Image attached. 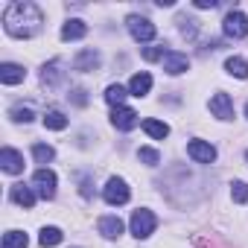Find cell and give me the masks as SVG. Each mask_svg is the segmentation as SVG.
<instances>
[{"label":"cell","instance_id":"ac0fdd59","mask_svg":"<svg viewBox=\"0 0 248 248\" xmlns=\"http://www.w3.org/2000/svg\"><path fill=\"white\" fill-rule=\"evenodd\" d=\"M143 132L149 138H155V140H164L170 135V126H167V123H161V120H143Z\"/></svg>","mask_w":248,"mask_h":248},{"label":"cell","instance_id":"d6a6232c","mask_svg":"<svg viewBox=\"0 0 248 248\" xmlns=\"http://www.w3.org/2000/svg\"><path fill=\"white\" fill-rule=\"evenodd\" d=\"M245 114H248V105H245Z\"/></svg>","mask_w":248,"mask_h":248},{"label":"cell","instance_id":"f546056e","mask_svg":"<svg viewBox=\"0 0 248 248\" xmlns=\"http://www.w3.org/2000/svg\"><path fill=\"white\" fill-rule=\"evenodd\" d=\"M170 50H164V47H149V50H143V59H149V62H155V59H164Z\"/></svg>","mask_w":248,"mask_h":248},{"label":"cell","instance_id":"f1b7e54d","mask_svg":"<svg viewBox=\"0 0 248 248\" xmlns=\"http://www.w3.org/2000/svg\"><path fill=\"white\" fill-rule=\"evenodd\" d=\"M138 158H140V161H143V164H149V167H155V164H158V161H161V155H158V152H155V149H149V146H143V149H140V152H138Z\"/></svg>","mask_w":248,"mask_h":248},{"label":"cell","instance_id":"ba28073f","mask_svg":"<svg viewBox=\"0 0 248 248\" xmlns=\"http://www.w3.org/2000/svg\"><path fill=\"white\" fill-rule=\"evenodd\" d=\"M187 155L196 161V164H213L216 161V149L204 140H190L187 143Z\"/></svg>","mask_w":248,"mask_h":248},{"label":"cell","instance_id":"5b68a950","mask_svg":"<svg viewBox=\"0 0 248 248\" xmlns=\"http://www.w3.org/2000/svg\"><path fill=\"white\" fill-rule=\"evenodd\" d=\"M102 196H105V202H108V204H126L132 193H129V184L123 181V178H108V184H105Z\"/></svg>","mask_w":248,"mask_h":248},{"label":"cell","instance_id":"603a6c76","mask_svg":"<svg viewBox=\"0 0 248 248\" xmlns=\"http://www.w3.org/2000/svg\"><path fill=\"white\" fill-rule=\"evenodd\" d=\"M27 245H30V239L24 231H6L3 233V248H27Z\"/></svg>","mask_w":248,"mask_h":248},{"label":"cell","instance_id":"6da1fadb","mask_svg":"<svg viewBox=\"0 0 248 248\" xmlns=\"http://www.w3.org/2000/svg\"><path fill=\"white\" fill-rule=\"evenodd\" d=\"M44 24V15L35 3H24V0H18V3H9L6 12H3V27L12 38H32Z\"/></svg>","mask_w":248,"mask_h":248},{"label":"cell","instance_id":"5bb4252c","mask_svg":"<svg viewBox=\"0 0 248 248\" xmlns=\"http://www.w3.org/2000/svg\"><path fill=\"white\" fill-rule=\"evenodd\" d=\"M149 88H152V76H149V73H143V70H140V73H135V76H132V82H129V93H132V96H146V93H149Z\"/></svg>","mask_w":248,"mask_h":248},{"label":"cell","instance_id":"8992f818","mask_svg":"<svg viewBox=\"0 0 248 248\" xmlns=\"http://www.w3.org/2000/svg\"><path fill=\"white\" fill-rule=\"evenodd\" d=\"M32 184L38 187V196H41V199H53V196H56V172H53V170H47V167L38 170V172L32 175Z\"/></svg>","mask_w":248,"mask_h":248},{"label":"cell","instance_id":"9c48e42d","mask_svg":"<svg viewBox=\"0 0 248 248\" xmlns=\"http://www.w3.org/2000/svg\"><path fill=\"white\" fill-rule=\"evenodd\" d=\"M210 111H213V117H219V120H233V99H231L228 93H216V96L210 99Z\"/></svg>","mask_w":248,"mask_h":248},{"label":"cell","instance_id":"8fae6325","mask_svg":"<svg viewBox=\"0 0 248 248\" xmlns=\"http://www.w3.org/2000/svg\"><path fill=\"white\" fill-rule=\"evenodd\" d=\"M0 164H3V170H6L9 175L24 172V155H21V152H15V149H9V146L0 152Z\"/></svg>","mask_w":248,"mask_h":248},{"label":"cell","instance_id":"484cf974","mask_svg":"<svg viewBox=\"0 0 248 248\" xmlns=\"http://www.w3.org/2000/svg\"><path fill=\"white\" fill-rule=\"evenodd\" d=\"M178 24H181V35H184V38H196V32H199V27H196V24H199V21H193V18H184V15H181V18H178Z\"/></svg>","mask_w":248,"mask_h":248},{"label":"cell","instance_id":"ffe728a7","mask_svg":"<svg viewBox=\"0 0 248 248\" xmlns=\"http://www.w3.org/2000/svg\"><path fill=\"white\" fill-rule=\"evenodd\" d=\"M44 126H47V129H53V132H62V129H67V117H64L62 111L50 108V111L44 114Z\"/></svg>","mask_w":248,"mask_h":248},{"label":"cell","instance_id":"cb8c5ba5","mask_svg":"<svg viewBox=\"0 0 248 248\" xmlns=\"http://www.w3.org/2000/svg\"><path fill=\"white\" fill-rule=\"evenodd\" d=\"M123 99H126V88H123V85H108V91H105V102L114 105V108H120Z\"/></svg>","mask_w":248,"mask_h":248},{"label":"cell","instance_id":"d4e9b609","mask_svg":"<svg viewBox=\"0 0 248 248\" xmlns=\"http://www.w3.org/2000/svg\"><path fill=\"white\" fill-rule=\"evenodd\" d=\"M32 155H35V161H38V164H47V161H53L56 149H53V146H47V143H35V146H32Z\"/></svg>","mask_w":248,"mask_h":248},{"label":"cell","instance_id":"d6986e66","mask_svg":"<svg viewBox=\"0 0 248 248\" xmlns=\"http://www.w3.org/2000/svg\"><path fill=\"white\" fill-rule=\"evenodd\" d=\"M225 70H228L231 76H236V79H248V62L239 59V56H231V59L225 62Z\"/></svg>","mask_w":248,"mask_h":248},{"label":"cell","instance_id":"52a82bcc","mask_svg":"<svg viewBox=\"0 0 248 248\" xmlns=\"http://www.w3.org/2000/svg\"><path fill=\"white\" fill-rule=\"evenodd\" d=\"M111 123H114V129L129 132V129L138 126V111H135V108H126V105H120V108L111 111Z\"/></svg>","mask_w":248,"mask_h":248},{"label":"cell","instance_id":"836d02e7","mask_svg":"<svg viewBox=\"0 0 248 248\" xmlns=\"http://www.w3.org/2000/svg\"><path fill=\"white\" fill-rule=\"evenodd\" d=\"M245 158H248V155H245Z\"/></svg>","mask_w":248,"mask_h":248},{"label":"cell","instance_id":"30bf717a","mask_svg":"<svg viewBox=\"0 0 248 248\" xmlns=\"http://www.w3.org/2000/svg\"><path fill=\"white\" fill-rule=\"evenodd\" d=\"M190 67V59L184 56V53H175V50H170L167 56H164V70L170 73V76H178V73H184Z\"/></svg>","mask_w":248,"mask_h":248},{"label":"cell","instance_id":"2e32d148","mask_svg":"<svg viewBox=\"0 0 248 248\" xmlns=\"http://www.w3.org/2000/svg\"><path fill=\"white\" fill-rule=\"evenodd\" d=\"M85 32H88V27H85V21H67L64 27H62V38L64 41H76V38H85Z\"/></svg>","mask_w":248,"mask_h":248},{"label":"cell","instance_id":"7402d4cb","mask_svg":"<svg viewBox=\"0 0 248 248\" xmlns=\"http://www.w3.org/2000/svg\"><path fill=\"white\" fill-rule=\"evenodd\" d=\"M62 239H64V233H62L59 228H53V225H50V228H41V236H38V242H41L44 248H53V245H59Z\"/></svg>","mask_w":248,"mask_h":248},{"label":"cell","instance_id":"83f0119b","mask_svg":"<svg viewBox=\"0 0 248 248\" xmlns=\"http://www.w3.org/2000/svg\"><path fill=\"white\" fill-rule=\"evenodd\" d=\"M9 117H12L15 123H30V120H32V111H30L27 105H15V108L9 111Z\"/></svg>","mask_w":248,"mask_h":248},{"label":"cell","instance_id":"7c38bea8","mask_svg":"<svg viewBox=\"0 0 248 248\" xmlns=\"http://www.w3.org/2000/svg\"><path fill=\"white\" fill-rule=\"evenodd\" d=\"M99 67V53L96 50H82L76 59H73V70H79V73H91V70H96Z\"/></svg>","mask_w":248,"mask_h":248},{"label":"cell","instance_id":"4fadbf2b","mask_svg":"<svg viewBox=\"0 0 248 248\" xmlns=\"http://www.w3.org/2000/svg\"><path fill=\"white\" fill-rule=\"evenodd\" d=\"M24 79H27V70L21 64H12V62L0 64V82H3V85H18Z\"/></svg>","mask_w":248,"mask_h":248},{"label":"cell","instance_id":"7a4b0ae2","mask_svg":"<svg viewBox=\"0 0 248 248\" xmlns=\"http://www.w3.org/2000/svg\"><path fill=\"white\" fill-rule=\"evenodd\" d=\"M225 35L228 38H245L248 35V15L245 12H239V9H233V12H228L225 15Z\"/></svg>","mask_w":248,"mask_h":248},{"label":"cell","instance_id":"9a60e30c","mask_svg":"<svg viewBox=\"0 0 248 248\" xmlns=\"http://www.w3.org/2000/svg\"><path fill=\"white\" fill-rule=\"evenodd\" d=\"M96 228H99V233H102V236H108V239H117V236L123 233V222H120L117 216H102Z\"/></svg>","mask_w":248,"mask_h":248},{"label":"cell","instance_id":"3957f363","mask_svg":"<svg viewBox=\"0 0 248 248\" xmlns=\"http://www.w3.org/2000/svg\"><path fill=\"white\" fill-rule=\"evenodd\" d=\"M126 24H129V32H132V38L135 41H152L155 38V24L149 21V18H140V15H129L126 18Z\"/></svg>","mask_w":248,"mask_h":248},{"label":"cell","instance_id":"277c9868","mask_svg":"<svg viewBox=\"0 0 248 248\" xmlns=\"http://www.w3.org/2000/svg\"><path fill=\"white\" fill-rule=\"evenodd\" d=\"M155 225H158V219H155L152 210H135V213H132V233H135L138 239H146V236L155 231Z\"/></svg>","mask_w":248,"mask_h":248},{"label":"cell","instance_id":"4316f807","mask_svg":"<svg viewBox=\"0 0 248 248\" xmlns=\"http://www.w3.org/2000/svg\"><path fill=\"white\" fill-rule=\"evenodd\" d=\"M231 196H233V202H248V184L245 181H233L231 184Z\"/></svg>","mask_w":248,"mask_h":248},{"label":"cell","instance_id":"1f68e13d","mask_svg":"<svg viewBox=\"0 0 248 248\" xmlns=\"http://www.w3.org/2000/svg\"><path fill=\"white\" fill-rule=\"evenodd\" d=\"M73 99H76L79 105H85V102H88V99H85V91H82V88H79V91H73Z\"/></svg>","mask_w":248,"mask_h":248},{"label":"cell","instance_id":"e0dca14e","mask_svg":"<svg viewBox=\"0 0 248 248\" xmlns=\"http://www.w3.org/2000/svg\"><path fill=\"white\" fill-rule=\"evenodd\" d=\"M12 202L21 204V207H32V204H35V193H32L27 184H15V187H12Z\"/></svg>","mask_w":248,"mask_h":248},{"label":"cell","instance_id":"4dcf8cb0","mask_svg":"<svg viewBox=\"0 0 248 248\" xmlns=\"http://www.w3.org/2000/svg\"><path fill=\"white\" fill-rule=\"evenodd\" d=\"M193 6H196V9H216L219 0H193Z\"/></svg>","mask_w":248,"mask_h":248},{"label":"cell","instance_id":"44dd1931","mask_svg":"<svg viewBox=\"0 0 248 248\" xmlns=\"http://www.w3.org/2000/svg\"><path fill=\"white\" fill-rule=\"evenodd\" d=\"M59 67H62V62H50V64L44 67V73H41V82H44L47 88H53V85H59V82H62V76H64V73H62Z\"/></svg>","mask_w":248,"mask_h":248}]
</instances>
